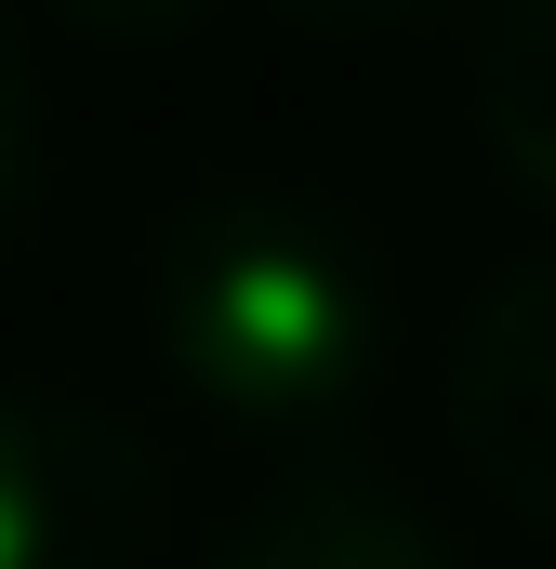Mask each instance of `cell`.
I'll list each match as a JSON object with an SVG mask.
<instances>
[{"label":"cell","mask_w":556,"mask_h":569,"mask_svg":"<svg viewBox=\"0 0 556 569\" xmlns=\"http://www.w3.org/2000/svg\"><path fill=\"white\" fill-rule=\"evenodd\" d=\"M278 13H291V27H331V40H345V27H398V13H424V0H278Z\"/></svg>","instance_id":"8"},{"label":"cell","mask_w":556,"mask_h":569,"mask_svg":"<svg viewBox=\"0 0 556 569\" xmlns=\"http://www.w3.org/2000/svg\"><path fill=\"white\" fill-rule=\"evenodd\" d=\"M146 331L226 437H331L385 385V252L305 186H212L146 266Z\"/></svg>","instance_id":"1"},{"label":"cell","mask_w":556,"mask_h":569,"mask_svg":"<svg viewBox=\"0 0 556 569\" xmlns=\"http://www.w3.org/2000/svg\"><path fill=\"white\" fill-rule=\"evenodd\" d=\"M146 543V463L80 398L0 385V569H120Z\"/></svg>","instance_id":"2"},{"label":"cell","mask_w":556,"mask_h":569,"mask_svg":"<svg viewBox=\"0 0 556 569\" xmlns=\"http://www.w3.org/2000/svg\"><path fill=\"white\" fill-rule=\"evenodd\" d=\"M67 27H93V40H172V27H199V0H67Z\"/></svg>","instance_id":"7"},{"label":"cell","mask_w":556,"mask_h":569,"mask_svg":"<svg viewBox=\"0 0 556 569\" xmlns=\"http://www.w3.org/2000/svg\"><path fill=\"white\" fill-rule=\"evenodd\" d=\"M199 569H464V557H450V530L424 517L398 477L305 463V477H278L266 503H239V530Z\"/></svg>","instance_id":"4"},{"label":"cell","mask_w":556,"mask_h":569,"mask_svg":"<svg viewBox=\"0 0 556 569\" xmlns=\"http://www.w3.org/2000/svg\"><path fill=\"white\" fill-rule=\"evenodd\" d=\"M477 120L504 146V172L556 199V0H490V40H477Z\"/></svg>","instance_id":"5"},{"label":"cell","mask_w":556,"mask_h":569,"mask_svg":"<svg viewBox=\"0 0 556 569\" xmlns=\"http://www.w3.org/2000/svg\"><path fill=\"white\" fill-rule=\"evenodd\" d=\"M27 186H40V80H27V53L0 40V239H13Z\"/></svg>","instance_id":"6"},{"label":"cell","mask_w":556,"mask_h":569,"mask_svg":"<svg viewBox=\"0 0 556 569\" xmlns=\"http://www.w3.org/2000/svg\"><path fill=\"white\" fill-rule=\"evenodd\" d=\"M450 437L504 517L556 530V266H517L464 305L450 345Z\"/></svg>","instance_id":"3"}]
</instances>
